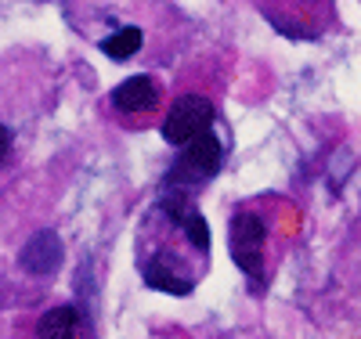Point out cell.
I'll use <instances>...</instances> for the list:
<instances>
[{"label":"cell","instance_id":"obj_4","mask_svg":"<svg viewBox=\"0 0 361 339\" xmlns=\"http://www.w3.org/2000/svg\"><path fill=\"white\" fill-rule=\"evenodd\" d=\"M112 109L116 112H123V116H145V112H152L156 105H159V87H156V80L152 76H130V80H123L116 90H112Z\"/></svg>","mask_w":361,"mask_h":339},{"label":"cell","instance_id":"obj_5","mask_svg":"<svg viewBox=\"0 0 361 339\" xmlns=\"http://www.w3.org/2000/svg\"><path fill=\"white\" fill-rule=\"evenodd\" d=\"M58 264H62V242L51 231H40L29 238V245L22 249V267L29 274H51Z\"/></svg>","mask_w":361,"mask_h":339},{"label":"cell","instance_id":"obj_6","mask_svg":"<svg viewBox=\"0 0 361 339\" xmlns=\"http://www.w3.org/2000/svg\"><path fill=\"white\" fill-rule=\"evenodd\" d=\"M33 339H80V311L69 303L44 311L33 325Z\"/></svg>","mask_w":361,"mask_h":339},{"label":"cell","instance_id":"obj_8","mask_svg":"<svg viewBox=\"0 0 361 339\" xmlns=\"http://www.w3.org/2000/svg\"><path fill=\"white\" fill-rule=\"evenodd\" d=\"M8 152H11V130L4 127V123H0V163L8 159Z\"/></svg>","mask_w":361,"mask_h":339},{"label":"cell","instance_id":"obj_7","mask_svg":"<svg viewBox=\"0 0 361 339\" xmlns=\"http://www.w3.org/2000/svg\"><path fill=\"white\" fill-rule=\"evenodd\" d=\"M141 44H145L141 29H137V25H123V29H116L112 37H105V40H102V51H105L112 61H127L130 54H137V51H141Z\"/></svg>","mask_w":361,"mask_h":339},{"label":"cell","instance_id":"obj_2","mask_svg":"<svg viewBox=\"0 0 361 339\" xmlns=\"http://www.w3.org/2000/svg\"><path fill=\"white\" fill-rule=\"evenodd\" d=\"M214 101L202 98V94H185V98H177L170 109H166V119H163V137L166 144L173 148H185L188 141L209 134V127H214Z\"/></svg>","mask_w":361,"mask_h":339},{"label":"cell","instance_id":"obj_3","mask_svg":"<svg viewBox=\"0 0 361 339\" xmlns=\"http://www.w3.org/2000/svg\"><path fill=\"white\" fill-rule=\"evenodd\" d=\"M228 245H231V260L243 267L246 278L264 282V221L253 209H238L231 217Z\"/></svg>","mask_w":361,"mask_h":339},{"label":"cell","instance_id":"obj_1","mask_svg":"<svg viewBox=\"0 0 361 339\" xmlns=\"http://www.w3.org/2000/svg\"><path fill=\"white\" fill-rule=\"evenodd\" d=\"M221 166H224V141L209 130V134L188 141L177 152V159L170 163V170L163 177V188L192 192V188H199V184H206L209 177H217Z\"/></svg>","mask_w":361,"mask_h":339}]
</instances>
